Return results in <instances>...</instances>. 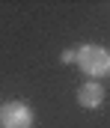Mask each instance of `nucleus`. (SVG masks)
<instances>
[{
    "mask_svg": "<svg viewBox=\"0 0 110 128\" xmlns=\"http://www.w3.org/2000/svg\"><path fill=\"white\" fill-rule=\"evenodd\" d=\"M77 66L89 80L107 78L110 74V51L101 48V45H80L77 48Z\"/></svg>",
    "mask_w": 110,
    "mask_h": 128,
    "instance_id": "f257e3e1",
    "label": "nucleus"
},
{
    "mask_svg": "<svg viewBox=\"0 0 110 128\" xmlns=\"http://www.w3.org/2000/svg\"><path fill=\"white\" fill-rule=\"evenodd\" d=\"M36 116L24 101H6L0 107V128H33Z\"/></svg>",
    "mask_w": 110,
    "mask_h": 128,
    "instance_id": "f03ea898",
    "label": "nucleus"
},
{
    "mask_svg": "<svg viewBox=\"0 0 110 128\" xmlns=\"http://www.w3.org/2000/svg\"><path fill=\"white\" fill-rule=\"evenodd\" d=\"M77 104L86 107V110L101 107V104H104V86H101L98 80H86V84H80V90H77Z\"/></svg>",
    "mask_w": 110,
    "mask_h": 128,
    "instance_id": "7ed1b4c3",
    "label": "nucleus"
},
{
    "mask_svg": "<svg viewBox=\"0 0 110 128\" xmlns=\"http://www.w3.org/2000/svg\"><path fill=\"white\" fill-rule=\"evenodd\" d=\"M63 63H77V51H63Z\"/></svg>",
    "mask_w": 110,
    "mask_h": 128,
    "instance_id": "20e7f679",
    "label": "nucleus"
}]
</instances>
